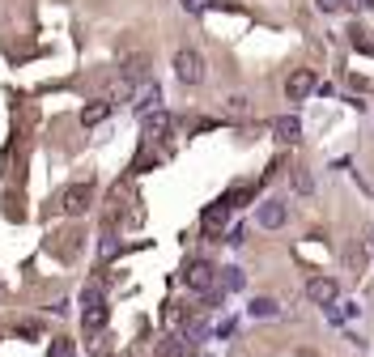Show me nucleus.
Here are the masks:
<instances>
[{
    "mask_svg": "<svg viewBox=\"0 0 374 357\" xmlns=\"http://www.w3.org/2000/svg\"><path fill=\"white\" fill-rule=\"evenodd\" d=\"M174 76H179L183 85H200V81H205V56H200L196 47L174 51Z\"/></svg>",
    "mask_w": 374,
    "mask_h": 357,
    "instance_id": "1",
    "label": "nucleus"
},
{
    "mask_svg": "<svg viewBox=\"0 0 374 357\" xmlns=\"http://www.w3.org/2000/svg\"><path fill=\"white\" fill-rule=\"evenodd\" d=\"M183 280H187L191 294H213V285H217V268H213L209 260H196V264L183 272Z\"/></svg>",
    "mask_w": 374,
    "mask_h": 357,
    "instance_id": "2",
    "label": "nucleus"
},
{
    "mask_svg": "<svg viewBox=\"0 0 374 357\" xmlns=\"http://www.w3.org/2000/svg\"><path fill=\"white\" fill-rule=\"evenodd\" d=\"M60 209H64L68 217H81V213L90 209V183H68V187L60 192Z\"/></svg>",
    "mask_w": 374,
    "mask_h": 357,
    "instance_id": "3",
    "label": "nucleus"
},
{
    "mask_svg": "<svg viewBox=\"0 0 374 357\" xmlns=\"http://www.w3.org/2000/svg\"><path fill=\"white\" fill-rule=\"evenodd\" d=\"M315 85H319V81H315L311 68H293L289 81H285V94H289V102H302L307 94H315Z\"/></svg>",
    "mask_w": 374,
    "mask_h": 357,
    "instance_id": "4",
    "label": "nucleus"
},
{
    "mask_svg": "<svg viewBox=\"0 0 374 357\" xmlns=\"http://www.w3.org/2000/svg\"><path fill=\"white\" fill-rule=\"evenodd\" d=\"M256 221H260L264 229H281V225L289 221V209H285V200H264L260 209H256Z\"/></svg>",
    "mask_w": 374,
    "mask_h": 357,
    "instance_id": "5",
    "label": "nucleus"
},
{
    "mask_svg": "<svg viewBox=\"0 0 374 357\" xmlns=\"http://www.w3.org/2000/svg\"><path fill=\"white\" fill-rule=\"evenodd\" d=\"M307 298H311L315 306H332V302L340 298V285H336L332 276H315L311 285H307Z\"/></svg>",
    "mask_w": 374,
    "mask_h": 357,
    "instance_id": "6",
    "label": "nucleus"
},
{
    "mask_svg": "<svg viewBox=\"0 0 374 357\" xmlns=\"http://www.w3.org/2000/svg\"><path fill=\"white\" fill-rule=\"evenodd\" d=\"M272 132H277L281 145H293L298 136H302V123H298V115H281L277 123H272Z\"/></svg>",
    "mask_w": 374,
    "mask_h": 357,
    "instance_id": "7",
    "label": "nucleus"
},
{
    "mask_svg": "<svg viewBox=\"0 0 374 357\" xmlns=\"http://www.w3.org/2000/svg\"><path fill=\"white\" fill-rule=\"evenodd\" d=\"M107 319H111L107 302H90V311L81 315V327H85V332H103V327H107Z\"/></svg>",
    "mask_w": 374,
    "mask_h": 357,
    "instance_id": "8",
    "label": "nucleus"
},
{
    "mask_svg": "<svg viewBox=\"0 0 374 357\" xmlns=\"http://www.w3.org/2000/svg\"><path fill=\"white\" fill-rule=\"evenodd\" d=\"M145 68H149V60H145V56H128V60L119 64V76H123L128 85H136V81H145Z\"/></svg>",
    "mask_w": 374,
    "mask_h": 357,
    "instance_id": "9",
    "label": "nucleus"
},
{
    "mask_svg": "<svg viewBox=\"0 0 374 357\" xmlns=\"http://www.w3.org/2000/svg\"><path fill=\"white\" fill-rule=\"evenodd\" d=\"M247 315H251V319H272V315H281V302L277 298H251Z\"/></svg>",
    "mask_w": 374,
    "mask_h": 357,
    "instance_id": "10",
    "label": "nucleus"
},
{
    "mask_svg": "<svg viewBox=\"0 0 374 357\" xmlns=\"http://www.w3.org/2000/svg\"><path fill=\"white\" fill-rule=\"evenodd\" d=\"M226 217H230V204H226V200L213 204V209H205V229H209V234H217V229L226 225Z\"/></svg>",
    "mask_w": 374,
    "mask_h": 357,
    "instance_id": "11",
    "label": "nucleus"
},
{
    "mask_svg": "<svg viewBox=\"0 0 374 357\" xmlns=\"http://www.w3.org/2000/svg\"><path fill=\"white\" fill-rule=\"evenodd\" d=\"M158 102H162V90H158L154 81L141 85V94H136V111H141V115H149V107H158Z\"/></svg>",
    "mask_w": 374,
    "mask_h": 357,
    "instance_id": "12",
    "label": "nucleus"
},
{
    "mask_svg": "<svg viewBox=\"0 0 374 357\" xmlns=\"http://www.w3.org/2000/svg\"><path fill=\"white\" fill-rule=\"evenodd\" d=\"M145 132H149V136H166V132H170V115L154 107V115H145Z\"/></svg>",
    "mask_w": 374,
    "mask_h": 357,
    "instance_id": "13",
    "label": "nucleus"
},
{
    "mask_svg": "<svg viewBox=\"0 0 374 357\" xmlns=\"http://www.w3.org/2000/svg\"><path fill=\"white\" fill-rule=\"evenodd\" d=\"M217 280H221V289H230V294H238V289L247 285L242 268H221V272H217Z\"/></svg>",
    "mask_w": 374,
    "mask_h": 357,
    "instance_id": "14",
    "label": "nucleus"
},
{
    "mask_svg": "<svg viewBox=\"0 0 374 357\" xmlns=\"http://www.w3.org/2000/svg\"><path fill=\"white\" fill-rule=\"evenodd\" d=\"M107 115H111V102H94V107H85V111H81V123H85V127H94V123H103Z\"/></svg>",
    "mask_w": 374,
    "mask_h": 357,
    "instance_id": "15",
    "label": "nucleus"
},
{
    "mask_svg": "<svg viewBox=\"0 0 374 357\" xmlns=\"http://www.w3.org/2000/svg\"><path fill=\"white\" fill-rule=\"evenodd\" d=\"M293 187H298V196H311V192H315V178H311L307 166H298V170H293Z\"/></svg>",
    "mask_w": 374,
    "mask_h": 357,
    "instance_id": "16",
    "label": "nucleus"
},
{
    "mask_svg": "<svg viewBox=\"0 0 374 357\" xmlns=\"http://www.w3.org/2000/svg\"><path fill=\"white\" fill-rule=\"evenodd\" d=\"M226 115H230V119H242V115H247V98H242V94L226 98Z\"/></svg>",
    "mask_w": 374,
    "mask_h": 357,
    "instance_id": "17",
    "label": "nucleus"
},
{
    "mask_svg": "<svg viewBox=\"0 0 374 357\" xmlns=\"http://www.w3.org/2000/svg\"><path fill=\"white\" fill-rule=\"evenodd\" d=\"M179 5H183L187 13H209V9L217 5V0H179Z\"/></svg>",
    "mask_w": 374,
    "mask_h": 357,
    "instance_id": "18",
    "label": "nucleus"
},
{
    "mask_svg": "<svg viewBox=\"0 0 374 357\" xmlns=\"http://www.w3.org/2000/svg\"><path fill=\"white\" fill-rule=\"evenodd\" d=\"M344 5H353V0H315L319 13H336V9H344Z\"/></svg>",
    "mask_w": 374,
    "mask_h": 357,
    "instance_id": "19",
    "label": "nucleus"
},
{
    "mask_svg": "<svg viewBox=\"0 0 374 357\" xmlns=\"http://www.w3.org/2000/svg\"><path fill=\"white\" fill-rule=\"evenodd\" d=\"M81 302H85V306H90V302H103V289H98V285H85V289H81Z\"/></svg>",
    "mask_w": 374,
    "mask_h": 357,
    "instance_id": "20",
    "label": "nucleus"
},
{
    "mask_svg": "<svg viewBox=\"0 0 374 357\" xmlns=\"http://www.w3.org/2000/svg\"><path fill=\"white\" fill-rule=\"evenodd\" d=\"M68 353H72V340H56L52 345V357H68Z\"/></svg>",
    "mask_w": 374,
    "mask_h": 357,
    "instance_id": "21",
    "label": "nucleus"
}]
</instances>
